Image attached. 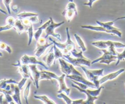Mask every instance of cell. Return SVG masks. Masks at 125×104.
<instances>
[{
  "label": "cell",
  "mask_w": 125,
  "mask_h": 104,
  "mask_svg": "<svg viewBox=\"0 0 125 104\" xmlns=\"http://www.w3.org/2000/svg\"><path fill=\"white\" fill-rule=\"evenodd\" d=\"M88 3H84L83 5L87 6L90 7V8H92V6H93V3H94V2L98 1V0H88Z\"/></svg>",
  "instance_id": "cell-41"
},
{
  "label": "cell",
  "mask_w": 125,
  "mask_h": 104,
  "mask_svg": "<svg viewBox=\"0 0 125 104\" xmlns=\"http://www.w3.org/2000/svg\"><path fill=\"white\" fill-rule=\"evenodd\" d=\"M53 48L54 54H55V62L56 63V60H58L59 58H62L63 54H62V51H60V49L56 47V45H55L54 44L53 45Z\"/></svg>",
  "instance_id": "cell-28"
},
{
  "label": "cell",
  "mask_w": 125,
  "mask_h": 104,
  "mask_svg": "<svg viewBox=\"0 0 125 104\" xmlns=\"http://www.w3.org/2000/svg\"><path fill=\"white\" fill-rule=\"evenodd\" d=\"M36 15H38V14H36V13L24 11L18 14V15H17V17L19 19H26V18L31 17H33V16H36Z\"/></svg>",
  "instance_id": "cell-27"
},
{
  "label": "cell",
  "mask_w": 125,
  "mask_h": 104,
  "mask_svg": "<svg viewBox=\"0 0 125 104\" xmlns=\"http://www.w3.org/2000/svg\"><path fill=\"white\" fill-rule=\"evenodd\" d=\"M0 57H3V53H2L1 52H0Z\"/></svg>",
  "instance_id": "cell-46"
},
{
  "label": "cell",
  "mask_w": 125,
  "mask_h": 104,
  "mask_svg": "<svg viewBox=\"0 0 125 104\" xmlns=\"http://www.w3.org/2000/svg\"><path fill=\"white\" fill-rule=\"evenodd\" d=\"M12 66H17L19 67L18 72L21 74L22 77L27 78H30L32 81L34 82L33 80V78L31 75V71L30 70L28 65L27 64H21L20 61H18L16 64H12Z\"/></svg>",
  "instance_id": "cell-11"
},
{
  "label": "cell",
  "mask_w": 125,
  "mask_h": 104,
  "mask_svg": "<svg viewBox=\"0 0 125 104\" xmlns=\"http://www.w3.org/2000/svg\"><path fill=\"white\" fill-rule=\"evenodd\" d=\"M125 71V69L124 68H122V69H120V70H117V71L114 72L112 73H110V74H107V75H105V76H103V77L99 80V83H100V85H101L108 80H112L116 78L118 76H119L120 74H122Z\"/></svg>",
  "instance_id": "cell-15"
},
{
  "label": "cell",
  "mask_w": 125,
  "mask_h": 104,
  "mask_svg": "<svg viewBox=\"0 0 125 104\" xmlns=\"http://www.w3.org/2000/svg\"><path fill=\"white\" fill-rule=\"evenodd\" d=\"M80 27L82 28H83V29H90V30L95 31L104 32V33H106L107 34H115V35L118 36L119 38H121V36H122V33H121V30L118 28H116L114 30H109V29H106V28L101 27V26L95 27V26H91V25H81Z\"/></svg>",
  "instance_id": "cell-8"
},
{
  "label": "cell",
  "mask_w": 125,
  "mask_h": 104,
  "mask_svg": "<svg viewBox=\"0 0 125 104\" xmlns=\"http://www.w3.org/2000/svg\"><path fill=\"white\" fill-rule=\"evenodd\" d=\"M91 45L100 49H107L111 45H114L115 48H118L125 47V44L119 42H114L112 40H106V41L99 40V41L93 42H91Z\"/></svg>",
  "instance_id": "cell-9"
},
{
  "label": "cell",
  "mask_w": 125,
  "mask_h": 104,
  "mask_svg": "<svg viewBox=\"0 0 125 104\" xmlns=\"http://www.w3.org/2000/svg\"><path fill=\"white\" fill-rule=\"evenodd\" d=\"M123 19H125V16L121 17H118V18H117V19H115V20H114V21H118V20H123Z\"/></svg>",
  "instance_id": "cell-44"
},
{
  "label": "cell",
  "mask_w": 125,
  "mask_h": 104,
  "mask_svg": "<svg viewBox=\"0 0 125 104\" xmlns=\"http://www.w3.org/2000/svg\"><path fill=\"white\" fill-rule=\"evenodd\" d=\"M50 23L49 25L45 29V33L46 34L45 38H47L49 36H52L54 38H56V39H58L59 40L61 41V35L60 34H58V33H55V29H56V28H58V27H61V25H63L64 23V21H61L60 23H55V21H53V19L52 17H50Z\"/></svg>",
  "instance_id": "cell-5"
},
{
  "label": "cell",
  "mask_w": 125,
  "mask_h": 104,
  "mask_svg": "<svg viewBox=\"0 0 125 104\" xmlns=\"http://www.w3.org/2000/svg\"><path fill=\"white\" fill-rule=\"evenodd\" d=\"M73 82H74V83H75V85H77V86H79L80 88H82V89H87V88H88L89 87L88 86L84 84V83H80V82H77V81H75V80H73Z\"/></svg>",
  "instance_id": "cell-39"
},
{
  "label": "cell",
  "mask_w": 125,
  "mask_h": 104,
  "mask_svg": "<svg viewBox=\"0 0 125 104\" xmlns=\"http://www.w3.org/2000/svg\"><path fill=\"white\" fill-rule=\"evenodd\" d=\"M71 54L73 55V56L75 58H85L83 55V51H77L76 48H74L71 51Z\"/></svg>",
  "instance_id": "cell-32"
},
{
  "label": "cell",
  "mask_w": 125,
  "mask_h": 104,
  "mask_svg": "<svg viewBox=\"0 0 125 104\" xmlns=\"http://www.w3.org/2000/svg\"><path fill=\"white\" fill-rule=\"evenodd\" d=\"M13 28L17 31V33L20 35L23 32H26V28L21 22V19H15V23H14Z\"/></svg>",
  "instance_id": "cell-19"
},
{
  "label": "cell",
  "mask_w": 125,
  "mask_h": 104,
  "mask_svg": "<svg viewBox=\"0 0 125 104\" xmlns=\"http://www.w3.org/2000/svg\"><path fill=\"white\" fill-rule=\"evenodd\" d=\"M30 70L31 71V74L33 78L34 84L36 86L37 89L39 88V82L40 80L41 77V71H39L37 67V64H29L28 65Z\"/></svg>",
  "instance_id": "cell-12"
},
{
  "label": "cell",
  "mask_w": 125,
  "mask_h": 104,
  "mask_svg": "<svg viewBox=\"0 0 125 104\" xmlns=\"http://www.w3.org/2000/svg\"><path fill=\"white\" fill-rule=\"evenodd\" d=\"M80 67H81V69H82L83 71L85 72L88 80L89 81H90V82H93L94 84L95 85L96 88H99V87H100V83H99V80H98L99 76H96V75H94V74H93L92 73L90 72V70H88V69H87L86 68H85V67L82 66H80Z\"/></svg>",
  "instance_id": "cell-14"
},
{
  "label": "cell",
  "mask_w": 125,
  "mask_h": 104,
  "mask_svg": "<svg viewBox=\"0 0 125 104\" xmlns=\"http://www.w3.org/2000/svg\"><path fill=\"white\" fill-rule=\"evenodd\" d=\"M56 1H57V0H56Z\"/></svg>",
  "instance_id": "cell-48"
},
{
  "label": "cell",
  "mask_w": 125,
  "mask_h": 104,
  "mask_svg": "<svg viewBox=\"0 0 125 104\" xmlns=\"http://www.w3.org/2000/svg\"><path fill=\"white\" fill-rule=\"evenodd\" d=\"M0 50H5L7 52H8L9 54H11L12 51L10 47L7 44H6L5 42H0Z\"/></svg>",
  "instance_id": "cell-31"
},
{
  "label": "cell",
  "mask_w": 125,
  "mask_h": 104,
  "mask_svg": "<svg viewBox=\"0 0 125 104\" xmlns=\"http://www.w3.org/2000/svg\"><path fill=\"white\" fill-rule=\"evenodd\" d=\"M33 25L31 24L30 27L26 28V32L27 34H28V45L30 46L31 45L32 40H33V38L34 37V32H33Z\"/></svg>",
  "instance_id": "cell-24"
},
{
  "label": "cell",
  "mask_w": 125,
  "mask_h": 104,
  "mask_svg": "<svg viewBox=\"0 0 125 104\" xmlns=\"http://www.w3.org/2000/svg\"><path fill=\"white\" fill-rule=\"evenodd\" d=\"M29 20L31 21L32 23H36L39 21V19H38V15H36V16L31 17L28 18Z\"/></svg>",
  "instance_id": "cell-40"
},
{
  "label": "cell",
  "mask_w": 125,
  "mask_h": 104,
  "mask_svg": "<svg viewBox=\"0 0 125 104\" xmlns=\"http://www.w3.org/2000/svg\"></svg>",
  "instance_id": "cell-47"
},
{
  "label": "cell",
  "mask_w": 125,
  "mask_h": 104,
  "mask_svg": "<svg viewBox=\"0 0 125 104\" xmlns=\"http://www.w3.org/2000/svg\"><path fill=\"white\" fill-rule=\"evenodd\" d=\"M62 16L65 17L68 22H70L74 17L77 15L76 4L73 0H69L66 7L62 12Z\"/></svg>",
  "instance_id": "cell-4"
},
{
  "label": "cell",
  "mask_w": 125,
  "mask_h": 104,
  "mask_svg": "<svg viewBox=\"0 0 125 104\" xmlns=\"http://www.w3.org/2000/svg\"><path fill=\"white\" fill-rule=\"evenodd\" d=\"M12 0H3V2L4 3V6H5L9 14H11V11H10V5L11 4Z\"/></svg>",
  "instance_id": "cell-35"
},
{
  "label": "cell",
  "mask_w": 125,
  "mask_h": 104,
  "mask_svg": "<svg viewBox=\"0 0 125 104\" xmlns=\"http://www.w3.org/2000/svg\"><path fill=\"white\" fill-rule=\"evenodd\" d=\"M31 82H29L27 84L26 86L25 87V89L23 91V94L24 99H25V101H26V104H28V96L29 94H30V86H31Z\"/></svg>",
  "instance_id": "cell-29"
},
{
  "label": "cell",
  "mask_w": 125,
  "mask_h": 104,
  "mask_svg": "<svg viewBox=\"0 0 125 104\" xmlns=\"http://www.w3.org/2000/svg\"><path fill=\"white\" fill-rule=\"evenodd\" d=\"M28 79V78H27L22 77L21 80L18 83V86H19V87L20 88V89H21V90L23 89V87L24 85L25 84V83H26V82L27 81Z\"/></svg>",
  "instance_id": "cell-38"
},
{
  "label": "cell",
  "mask_w": 125,
  "mask_h": 104,
  "mask_svg": "<svg viewBox=\"0 0 125 104\" xmlns=\"http://www.w3.org/2000/svg\"><path fill=\"white\" fill-rule=\"evenodd\" d=\"M66 34H67V40L65 43H60L57 42L55 40H53L51 38H49V40L51 42H52L55 45H56L58 48H60L61 50L62 53L63 55H70L71 51L75 48V45L74 44V42L71 40V38L70 33H69V28H66Z\"/></svg>",
  "instance_id": "cell-1"
},
{
  "label": "cell",
  "mask_w": 125,
  "mask_h": 104,
  "mask_svg": "<svg viewBox=\"0 0 125 104\" xmlns=\"http://www.w3.org/2000/svg\"><path fill=\"white\" fill-rule=\"evenodd\" d=\"M0 12H1V13H3V14H5V15H7V14H8V13H7L5 10H4L3 9H2L1 8H0Z\"/></svg>",
  "instance_id": "cell-45"
},
{
  "label": "cell",
  "mask_w": 125,
  "mask_h": 104,
  "mask_svg": "<svg viewBox=\"0 0 125 104\" xmlns=\"http://www.w3.org/2000/svg\"><path fill=\"white\" fill-rule=\"evenodd\" d=\"M4 94L3 93H2L1 95H0V104H3V101H4V99H3V96H4Z\"/></svg>",
  "instance_id": "cell-43"
},
{
  "label": "cell",
  "mask_w": 125,
  "mask_h": 104,
  "mask_svg": "<svg viewBox=\"0 0 125 104\" xmlns=\"http://www.w3.org/2000/svg\"><path fill=\"white\" fill-rule=\"evenodd\" d=\"M84 94H86L87 98H86V100H83L82 104H94V101L97 100V99H98V96H93V95L88 94L86 92H85Z\"/></svg>",
  "instance_id": "cell-25"
},
{
  "label": "cell",
  "mask_w": 125,
  "mask_h": 104,
  "mask_svg": "<svg viewBox=\"0 0 125 104\" xmlns=\"http://www.w3.org/2000/svg\"><path fill=\"white\" fill-rule=\"evenodd\" d=\"M116 56H117V61H116V63L115 65L118 66L121 61L123 60V59H125V49H124V51H123L122 53H117Z\"/></svg>",
  "instance_id": "cell-34"
},
{
  "label": "cell",
  "mask_w": 125,
  "mask_h": 104,
  "mask_svg": "<svg viewBox=\"0 0 125 104\" xmlns=\"http://www.w3.org/2000/svg\"><path fill=\"white\" fill-rule=\"evenodd\" d=\"M53 45V43L52 42L49 43L47 38H45V37L40 38L37 41L36 48L34 50V55L36 57H40L49 47Z\"/></svg>",
  "instance_id": "cell-6"
},
{
  "label": "cell",
  "mask_w": 125,
  "mask_h": 104,
  "mask_svg": "<svg viewBox=\"0 0 125 104\" xmlns=\"http://www.w3.org/2000/svg\"><path fill=\"white\" fill-rule=\"evenodd\" d=\"M62 58L68 61V62L73 64L74 66L80 67V66L83 65L90 67L91 65V61L86 58H72L69 55H63Z\"/></svg>",
  "instance_id": "cell-7"
},
{
  "label": "cell",
  "mask_w": 125,
  "mask_h": 104,
  "mask_svg": "<svg viewBox=\"0 0 125 104\" xmlns=\"http://www.w3.org/2000/svg\"><path fill=\"white\" fill-rule=\"evenodd\" d=\"M50 23V20H48L44 24H43L42 25H41L39 28H38V29H36V31L35 33H34V38L35 39V40H36V42L38 41V39L41 38V36L42 31L44 30H45V28L49 26V25Z\"/></svg>",
  "instance_id": "cell-20"
},
{
  "label": "cell",
  "mask_w": 125,
  "mask_h": 104,
  "mask_svg": "<svg viewBox=\"0 0 125 104\" xmlns=\"http://www.w3.org/2000/svg\"><path fill=\"white\" fill-rule=\"evenodd\" d=\"M46 72L52 79H55L56 80H58L60 88H59L58 93L64 92V93H65L67 95H69V94H70L71 89L67 87L65 83V81H64V78H65V76H66V75L64 74H62L61 75L58 76V75H57L56 74H55V73L52 72L46 71Z\"/></svg>",
  "instance_id": "cell-2"
},
{
  "label": "cell",
  "mask_w": 125,
  "mask_h": 104,
  "mask_svg": "<svg viewBox=\"0 0 125 104\" xmlns=\"http://www.w3.org/2000/svg\"><path fill=\"white\" fill-rule=\"evenodd\" d=\"M20 62L23 64H39V65L42 66L44 69H49V67L45 65L43 62L38 61L36 59V57H33V56H29L28 55H24L20 58Z\"/></svg>",
  "instance_id": "cell-10"
},
{
  "label": "cell",
  "mask_w": 125,
  "mask_h": 104,
  "mask_svg": "<svg viewBox=\"0 0 125 104\" xmlns=\"http://www.w3.org/2000/svg\"><path fill=\"white\" fill-rule=\"evenodd\" d=\"M58 60L60 64V69L62 74H64L66 75H74H74H82V74L80 72L78 71L74 68L73 64H71L70 63L66 62L64 59L60 58Z\"/></svg>",
  "instance_id": "cell-3"
},
{
  "label": "cell",
  "mask_w": 125,
  "mask_h": 104,
  "mask_svg": "<svg viewBox=\"0 0 125 104\" xmlns=\"http://www.w3.org/2000/svg\"><path fill=\"white\" fill-rule=\"evenodd\" d=\"M74 37H75V39L76 40L77 43L78 45H79V48L81 49L82 51L83 52L84 51H86V47L85 45V43H84L83 40H82L81 38L77 34H74Z\"/></svg>",
  "instance_id": "cell-23"
},
{
  "label": "cell",
  "mask_w": 125,
  "mask_h": 104,
  "mask_svg": "<svg viewBox=\"0 0 125 104\" xmlns=\"http://www.w3.org/2000/svg\"><path fill=\"white\" fill-rule=\"evenodd\" d=\"M90 72L92 73L93 74H94L96 76H103V72H104V69H98V70H90Z\"/></svg>",
  "instance_id": "cell-36"
},
{
  "label": "cell",
  "mask_w": 125,
  "mask_h": 104,
  "mask_svg": "<svg viewBox=\"0 0 125 104\" xmlns=\"http://www.w3.org/2000/svg\"><path fill=\"white\" fill-rule=\"evenodd\" d=\"M71 85L73 88H75V89H77V90H79L80 93H84L85 92H86V93H87L88 94H90V95H93V96H98V95L100 94L102 89L104 88V87L103 86H100L99 88H96V89H94V90H90V89H88V88L86 89H82V88H80L79 86H77V85H75L74 83H72Z\"/></svg>",
  "instance_id": "cell-17"
},
{
  "label": "cell",
  "mask_w": 125,
  "mask_h": 104,
  "mask_svg": "<svg viewBox=\"0 0 125 104\" xmlns=\"http://www.w3.org/2000/svg\"><path fill=\"white\" fill-rule=\"evenodd\" d=\"M11 85L14 88V93L12 95V97L15 104H21V99H20V91H21V89H20L17 84L11 83Z\"/></svg>",
  "instance_id": "cell-18"
},
{
  "label": "cell",
  "mask_w": 125,
  "mask_h": 104,
  "mask_svg": "<svg viewBox=\"0 0 125 104\" xmlns=\"http://www.w3.org/2000/svg\"><path fill=\"white\" fill-rule=\"evenodd\" d=\"M42 61L46 63L47 66L49 67H51L53 64H55V54H54L53 48L52 47L49 50L48 53L42 58Z\"/></svg>",
  "instance_id": "cell-16"
},
{
  "label": "cell",
  "mask_w": 125,
  "mask_h": 104,
  "mask_svg": "<svg viewBox=\"0 0 125 104\" xmlns=\"http://www.w3.org/2000/svg\"><path fill=\"white\" fill-rule=\"evenodd\" d=\"M57 97L58 98H61L64 100V101L65 102L66 104H72V101L73 100L71 99L70 98L68 97V95L66 94H64V92H62V93H58Z\"/></svg>",
  "instance_id": "cell-30"
},
{
  "label": "cell",
  "mask_w": 125,
  "mask_h": 104,
  "mask_svg": "<svg viewBox=\"0 0 125 104\" xmlns=\"http://www.w3.org/2000/svg\"><path fill=\"white\" fill-rule=\"evenodd\" d=\"M34 98L36 99H38V100H41L43 103H44V104H56V103L55 102H54L53 100L49 99V98L45 95H34Z\"/></svg>",
  "instance_id": "cell-22"
},
{
  "label": "cell",
  "mask_w": 125,
  "mask_h": 104,
  "mask_svg": "<svg viewBox=\"0 0 125 104\" xmlns=\"http://www.w3.org/2000/svg\"><path fill=\"white\" fill-rule=\"evenodd\" d=\"M68 78H69V79L72 80H75L77 82H80V83H84V84L86 85L89 88H96L95 85L94 84L93 82H90L88 80H86L85 78L83 76V75H66Z\"/></svg>",
  "instance_id": "cell-13"
},
{
  "label": "cell",
  "mask_w": 125,
  "mask_h": 104,
  "mask_svg": "<svg viewBox=\"0 0 125 104\" xmlns=\"http://www.w3.org/2000/svg\"><path fill=\"white\" fill-rule=\"evenodd\" d=\"M5 95V99L6 100V102L8 104H15V102H14V99H13L12 97L10 94H4Z\"/></svg>",
  "instance_id": "cell-37"
},
{
  "label": "cell",
  "mask_w": 125,
  "mask_h": 104,
  "mask_svg": "<svg viewBox=\"0 0 125 104\" xmlns=\"http://www.w3.org/2000/svg\"><path fill=\"white\" fill-rule=\"evenodd\" d=\"M50 80L52 82V78L47 74L46 70H42V69L41 70L40 80Z\"/></svg>",
  "instance_id": "cell-33"
},
{
  "label": "cell",
  "mask_w": 125,
  "mask_h": 104,
  "mask_svg": "<svg viewBox=\"0 0 125 104\" xmlns=\"http://www.w3.org/2000/svg\"><path fill=\"white\" fill-rule=\"evenodd\" d=\"M84 100L83 99H77V100H74L72 101V104H82Z\"/></svg>",
  "instance_id": "cell-42"
},
{
  "label": "cell",
  "mask_w": 125,
  "mask_h": 104,
  "mask_svg": "<svg viewBox=\"0 0 125 104\" xmlns=\"http://www.w3.org/2000/svg\"><path fill=\"white\" fill-rule=\"evenodd\" d=\"M19 82H17L16 81L13 79H3L0 80V88L1 89H4L6 88L7 85L10 83H15V84H18Z\"/></svg>",
  "instance_id": "cell-26"
},
{
  "label": "cell",
  "mask_w": 125,
  "mask_h": 104,
  "mask_svg": "<svg viewBox=\"0 0 125 104\" xmlns=\"http://www.w3.org/2000/svg\"><path fill=\"white\" fill-rule=\"evenodd\" d=\"M96 22L99 26H101V27H104L106 29H109V30H114V29H116V28L113 27L114 22L115 21H108V22H102V21H99V20H96Z\"/></svg>",
  "instance_id": "cell-21"
}]
</instances>
